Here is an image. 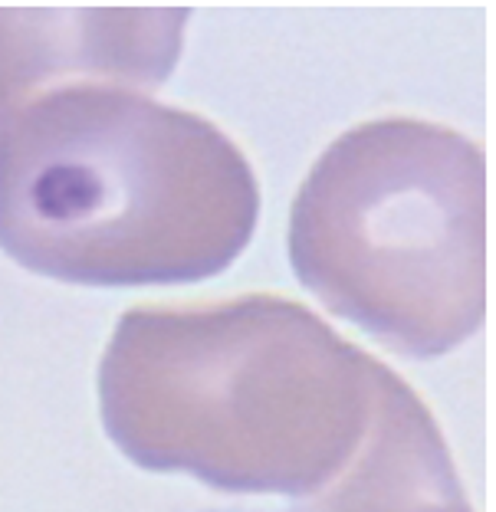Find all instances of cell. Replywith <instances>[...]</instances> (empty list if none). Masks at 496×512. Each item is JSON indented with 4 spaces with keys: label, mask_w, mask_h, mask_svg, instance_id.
<instances>
[{
    "label": "cell",
    "mask_w": 496,
    "mask_h": 512,
    "mask_svg": "<svg viewBox=\"0 0 496 512\" xmlns=\"http://www.w3.org/2000/svg\"><path fill=\"white\" fill-rule=\"evenodd\" d=\"M184 23L188 10H0V125L63 86H158Z\"/></svg>",
    "instance_id": "cell-4"
},
{
    "label": "cell",
    "mask_w": 496,
    "mask_h": 512,
    "mask_svg": "<svg viewBox=\"0 0 496 512\" xmlns=\"http://www.w3.org/2000/svg\"><path fill=\"white\" fill-rule=\"evenodd\" d=\"M290 260L336 316L395 352H451L487 309L483 151L421 119L352 128L296 194Z\"/></svg>",
    "instance_id": "cell-3"
},
{
    "label": "cell",
    "mask_w": 496,
    "mask_h": 512,
    "mask_svg": "<svg viewBox=\"0 0 496 512\" xmlns=\"http://www.w3.org/2000/svg\"><path fill=\"white\" fill-rule=\"evenodd\" d=\"M257 214L244 151L148 89L63 86L0 125V250L33 273L194 283L244 253Z\"/></svg>",
    "instance_id": "cell-2"
},
{
    "label": "cell",
    "mask_w": 496,
    "mask_h": 512,
    "mask_svg": "<svg viewBox=\"0 0 496 512\" xmlns=\"http://www.w3.org/2000/svg\"><path fill=\"white\" fill-rule=\"evenodd\" d=\"M378 365L286 296L142 306L99 365L102 424L138 467L306 496L359 450Z\"/></svg>",
    "instance_id": "cell-1"
},
{
    "label": "cell",
    "mask_w": 496,
    "mask_h": 512,
    "mask_svg": "<svg viewBox=\"0 0 496 512\" xmlns=\"http://www.w3.org/2000/svg\"><path fill=\"white\" fill-rule=\"evenodd\" d=\"M306 512H470L434 417L391 368L355 457Z\"/></svg>",
    "instance_id": "cell-5"
}]
</instances>
